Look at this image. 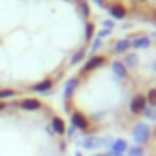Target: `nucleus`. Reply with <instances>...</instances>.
Returning <instances> with one entry per match:
<instances>
[{"label":"nucleus","mask_w":156,"mask_h":156,"mask_svg":"<svg viewBox=\"0 0 156 156\" xmlns=\"http://www.w3.org/2000/svg\"><path fill=\"white\" fill-rule=\"evenodd\" d=\"M147 138H149V127L145 123H138L136 129H134V140L138 143H145Z\"/></svg>","instance_id":"obj_1"},{"label":"nucleus","mask_w":156,"mask_h":156,"mask_svg":"<svg viewBox=\"0 0 156 156\" xmlns=\"http://www.w3.org/2000/svg\"><path fill=\"white\" fill-rule=\"evenodd\" d=\"M105 62V57H101V55H98V57H92L87 64H85V68H83V72H88V70H92V68H98V66H101Z\"/></svg>","instance_id":"obj_2"},{"label":"nucleus","mask_w":156,"mask_h":156,"mask_svg":"<svg viewBox=\"0 0 156 156\" xmlns=\"http://www.w3.org/2000/svg\"><path fill=\"white\" fill-rule=\"evenodd\" d=\"M130 108H132V112H143V108H145V98L143 96H136L132 99Z\"/></svg>","instance_id":"obj_3"},{"label":"nucleus","mask_w":156,"mask_h":156,"mask_svg":"<svg viewBox=\"0 0 156 156\" xmlns=\"http://www.w3.org/2000/svg\"><path fill=\"white\" fill-rule=\"evenodd\" d=\"M125 151H127V141H125V140H116V141L112 143V152L123 154Z\"/></svg>","instance_id":"obj_4"},{"label":"nucleus","mask_w":156,"mask_h":156,"mask_svg":"<svg viewBox=\"0 0 156 156\" xmlns=\"http://www.w3.org/2000/svg\"><path fill=\"white\" fill-rule=\"evenodd\" d=\"M110 15H112L114 19H123V17L127 15V11H125L123 6H112V8H110Z\"/></svg>","instance_id":"obj_5"},{"label":"nucleus","mask_w":156,"mask_h":156,"mask_svg":"<svg viewBox=\"0 0 156 156\" xmlns=\"http://www.w3.org/2000/svg\"><path fill=\"white\" fill-rule=\"evenodd\" d=\"M72 121H73V127H77V129H87V119L81 114H73Z\"/></svg>","instance_id":"obj_6"},{"label":"nucleus","mask_w":156,"mask_h":156,"mask_svg":"<svg viewBox=\"0 0 156 156\" xmlns=\"http://www.w3.org/2000/svg\"><path fill=\"white\" fill-rule=\"evenodd\" d=\"M19 105H20L22 108H26V110H33V108H37L41 103H39L37 99H24V101H20Z\"/></svg>","instance_id":"obj_7"},{"label":"nucleus","mask_w":156,"mask_h":156,"mask_svg":"<svg viewBox=\"0 0 156 156\" xmlns=\"http://www.w3.org/2000/svg\"><path fill=\"white\" fill-rule=\"evenodd\" d=\"M151 44V39L149 37H140V39H136V41H132V46L138 50V48H147Z\"/></svg>","instance_id":"obj_8"},{"label":"nucleus","mask_w":156,"mask_h":156,"mask_svg":"<svg viewBox=\"0 0 156 156\" xmlns=\"http://www.w3.org/2000/svg\"><path fill=\"white\" fill-rule=\"evenodd\" d=\"M83 145H85L87 149H96V147L103 145V140H96V138H87V140L83 141Z\"/></svg>","instance_id":"obj_9"},{"label":"nucleus","mask_w":156,"mask_h":156,"mask_svg":"<svg viewBox=\"0 0 156 156\" xmlns=\"http://www.w3.org/2000/svg\"><path fill=\"white\" fill-rule=\"evenodd\" d=\"M51 127H53V130H55L57 134H64V123H62V119L55 118L53 123H51Z\"/></svg>","instance_id":"obj_10"},{"label":"nucleus","mask_w":156,"mask_h":156,"mask_svg":"<svg viewBox=\"0 0 156 156\" xmlns=\"http://www.w3.org/2000/svg\"><path fill=\"white\" fill-rule=\"evenodd\" d=\"M75 87H77V81H75V79L68 81V85H66V90H64V96H66V98H72V94H73Z\"/></svg>","instance_id":"obj_11"},{"label":"nucleus","mask_w":156,"mask_h":156,"mask_svg":"<svg viewBox=\"0 0 156 156\" xmlns=\"http://www.w3.org/2000/svg\"><path fill=\"white\" fill-rule=\"evenodd\" d=\"M33 88H35L37 92H46V90H50V88H51V81H42V83L35 85Z\"/></svg>","instance_id":"obj_12"},{"label":"nucleus","mask_w":156,"mask_h":156,"mask_svg":"<svg viewBox=\"0 0 156 156\" xmlns=\"http://www.w3.org/2000/svg\"><path fill=\"white\" fill-rule=\"evenodd\" d=\"M143 114H145V118H149V119H156V108H154V107L143 108Z\"/></svg>","instance_id":"obj_13"},{"label":"nucleus","mask_w":156,"mask_h":156,"mask_svg":"<svg viewBox=\"0 0 156 156\" xmlns=\"http://www.w3.org/2000/svg\"><path fill=\"white\" fill-rule=\"evenodd\" d=\"M129 46H130V42H129V41H119V42L116 44V51H125Z\"/></svg>","instance_id":"obj_14"},{"label":"nucleus","mask_w":156,"mask_h":156,"mask_svg":"<svg viewBox=\"0 0 156 156\" xmlns=\"http://www.w3.org/2000/svg\"><path fill=\"white\" fill-rule=\"evenodd\" d=\"M114 72H116L118 75H125V73H127V70H125V66H123L121 62H114Z\"/></svg>","instance_id":"obj_15"},{"label":"nucleus","mask_w":156,"mask_h":156,"mask_svg":"<svg viewBox=\"0 0 156 156\" xmlns=\"http://www.w3.org/2000/svg\"><path fill=\"white\" fill-rule=\"evenodd\" d=\"M94 37V24H87V39L90 41Z\"/></svg>","instance_id":"obj_16"},{"label":"nucleus","mask_w":156,"mask_h":156,"mask_svg":"<svg viewBox=\"0 0 156 156\" xmlns=\"http://www.w3.org/2000/svg\"><path fill=\"white\" fill-rule=\"evenodd\" d=\"M129 156H143V152H141L140 149L132 147V149H129Z\"/></svg>","instance_id":"obj_17"},{"label":"nucleus","mask_w":156,"mask_h":156,"mask_svg":"<svg viewBox=\"0 0 156 156\" xmlns=\"http://www.w3.org/2000/svg\"><path fill=\"white\" fill-rule=\"evenodd\" d=\"M149 101H151L152 107L156 105V90H151V92H149Z\"/></svg>","instance_id":"obj_18"},{"label":"nucleus","mask_w":156,"mask_h":156,"mask_svg":"<svg viewBox=\"0 0 156 156\" xmlns=\"http://www.w3.org/2000/svg\"><path fill=\"white\" fill-rule=\"evenodd\" d=\"M79 4H81V9H83V15L87 17V15L90 13V11H88V4H87V2H83V0H81V2H79Z\"/></svg>","instance_id":"obj_19"},{"label":"nucleus","mask_w":156,"mask_h":156,"mask_svg":"<svg viewBox=\"0 0 156 156\" xmlns=\"http://www.w3.org/2000/svg\"><path fill=\"white\" fill-rule=\"evenodd\" d=\"M15 92L13 90H0V98H9V96H13Z\"/></svg>","instance_id":"obj_20"},{"label":"nucleus","mask_w":156,"mask_h":156,"mask_svg":"<svg viewBox=\"0 0 156 156\" xmlns=\"http://www.w3.org/2000/svg\"><path fill=\"white\" fill-rule=\"evenodd\" d=\"M81 59H83V51H79L77 55H73V59H72V61H73V62H79Z\"/></svg>","instance_id":"obj_21"},{"label":"nucleus","mask_w":156,"mask_h":156,"mask_svg":"<svg viewBox=\"0 0 156 156\" xmlns=\"http://www.w3.org/2000/svg\"><path fill=\"white\" fill-rule=\"evenodd\" d=\"M127 62H129V64H134V62H138V59H136L134 55H129V57H127Z\"/></svg>","instance_id":"obj_22"},{"label":"nucleus","mask_w":156,"mask_h":156,"mask_svg":"<svg viewBox=\"0 0 156 156\" xmlns=\"http://www.w3.org/2000/svg\"><path fill=\"white\" fill-rule=\"evenodd\" d=\"M96 4H98V6H101V8H107V4H105V0H96Z\"/></svg>","instance_id":"obj_23"},{"label":"nucleus","mask_w":156,"mask_h":156,"mask_svg":"<svg viewBox=\"0 0 156 156\" xmlns=\"http://www.w3.org/2000/svg\"><path fill=\"white\" fill-rule=\"evenodd\" d=\"M105 35H108V30H103V31H101V33H99V39H103V37H105Z\"/></svg>","instance_id":"obj_24"},{"label":"nucleus","mask_w":156,"mask_h":156,"mask_svg":"<svg viewBox=\"0 0 156 156\" xmlns=\"http://www.w3.org/2000/svg\"><path fill=\"white\" fill-rule=\"evenodd\" d=\"M99 44H101V41H96V42H94V46H92V50H98V48H99Z\"/></svg>","instance_id":"obj_25"},{"label":"nucleus","mask_w":156,"mask_h":156,"mask_svg":"<svg viewBox=\"0 0 156 156\" xmlns=\"http://www.w3.org/2000/svg\"><path fill=\"white\" fill-rule=\"evenodd\" d=\"M2 108H4V103H0V110H2Z\"/></svg>","instance_id":"obj_26"},{"label":"nucleus","mask_w":156,"mask_h":156,"mask_svg":"<svg viewBox=\"0 0 156 156\" xmlns=\"http://www.w3.org/2000/svg\"><path fill=\"white\" fill-rule=\"evenodd\" d=\"M154 70H156V62H154Z\"/></svg>","instance_id":"obj_27"},{"label":"nucleus","mask_w":156,"mask_h":156,"mask_svg":"<svg viewBox=\"0 0 156 156\" xmlns=\"http://www.w3.org/2000/svg\"><path fill=\"white\" fill-rule=\"evenodd\" d=\"M101 156H108V154H101Z\"/></svg>","instance_id":"obj_28"},{"label":"nucleus","mask_w":156,"mask_h":156,"mask_svg":"<svg viewBox=\"0 0 156 156\" xmlns=\"http://www.w3.org/2000/svg\"><path fill=\"white\" fill-rule=\"evenodd\" d=\"M140 2H145V0H140Z\"/></svg>","instance_id":"obj_29"}]
</instances>
